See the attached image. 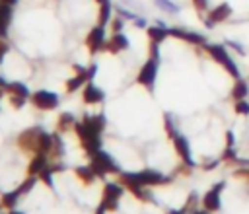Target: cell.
Masks as SVG:
<instances>
[{"instance_id": "4316f807", "label": "cell", "mask_w": 249, "mask_h": 214, "mask_svg": "<svg viewBox=\"0 0 249 214\" xmlns=\"http://www.w3.org/2000/svg\"><path fill=\"white\" fill-rule=\"evenodd\" d=\"M76 125V121H74V117L70 115V113H62L60 117H58V128L60 130H66V128H70V126H74Z\"/></svg>"}, {"instance_id": "74e56055", "label": "cell", "mask_w": 249, "mask_h": 214, "mask_svg": "<svg viewBox=\"0 0 249 214\" xmlns=\"http://www.w3.org/2000/svg\"><path fill=\"white\" fill-rule=\"evenodd\" d=\"M95 74H97V64H91V66L88 68V78H89V80H93V76H95Z\"/></svg>"}, {"instance_id": "8fae6325", "label": "cell", "mask_w": 249, "mask_h": 214, "mask_svg": "<svg viewBox=\"0 0 249 214\" xmlns=\"http://www.w3.org/2000/svg\"><path fill=\"white\" fill-rule=\"evenodd\" d=\"M169 35L177 37V39H183V41H187L191 45H206V37L204 35L195 33V31H187V29H181V27H171Z\"/></svg>"}, {"instance_id": "5b68a950", "label": "cell", "mask_w": 249, "mask_h": 214, "mask_svg": "<svg viewBox=\"0 0 249 214\" xmlns=\"http://www.w3.org/2000/svg\"><path fill=\"white\" fill-rule=\"evenodd\" d=\"M156 76H158V60H156V58H148V60L142 64V68H140V72H138V76H136V82H138L140 86L152 89V88H154V82H156Z\"/></svg>"}, {"instance_id": "ab89813d", "label": "cell", "mask_w": 249, "mask_h": 214, "mask_svg": "<svg viewBox=\"0 0 249 214\" xmlns=\"http://www.w3.org/2000/svg\"><path fill=\"white\" fill-rule=\"evenodd\" d=\"M105 212H107V208H105V206H103V204L99 202V206L95 208V214H105Z\"/></svg>"}, {"instance_id": "484cf974", "label": "cell", "mask_w": 249, "mask_h": 214, "mask_svg": "<svg viewBox=\"0 0 249 214\" xmlns=\"http://www.w3.org/2000/svg\"><path fill=\"white\" fill-rule=\"evenodd\" d=\"M37 181H39V175H29V177H27V179L18 187V191H19L21 195H27V193L35 187V183H37Z\"/></svg>"}, {"instance_id": "30bf717a", "label": "cell", "mask_w": 249, "mask_h": 214, "mask_svg": "<svg viewBox=\"0 0 249 214\" xmlns=\"http://www.w3.org/2000/svg\"><path fill=\"white\" fill-rule=\"evenodd\" d=\"M230 16H231V6H230V4H220V6H216V8H212V10L208 12L206 27H214L216 23L226 21Z\"/></svg>"}, {"instance_id": "f6af8a7d", "label": "cell", "mask_w": 249, "mask_h": 214, "mask_svg": "<svg viewBox=\"0 0 249 214\" xmlns=\"http://www.w3.org/2000/svg\"><path fill=\"white\" fill-rule=\"evenodd\" d=\"M191 214H206V210H193Z\"/></svg>"}, {"instance_id": "3957f363", "label": "cell", "mask_w": 249, "mask_h": 214, "mask_svg": "<svg viewBox=\"0 0 249 214\" xmlns=\"http://www.w3.org/2000/svg\"><path fill=\"white\" fill-rule=\"evenodd\" d=\"M124 195L123 191V185H117V183H107L103 187V196H101V204L107 208V212H115L119 208V200L121 196Z\"/></svg>"}, {"instance_id": "bcb514c9", "label": "cell", "mask_w": 249, "mask_h": 214, "mask_svg": "<svg viewBox=\"0 0 249 214\" xmlns=\"http://www.w3.org/2000/svg\"><path fill=\"white\" fill-rule=\"evenodd\" d=\"M4 2H8V4H12V6H16V4H18V0H4Z\"/></svg>"}, {"instance_id": "5bb4252c", "label": "cell", "mask_w": 249, "mask_h": 214, "mask_svg": "<svg viewBox=\"0 0 249 214\" xmlns=\"http://www.w3.org/2000/svg\"><path fill=\"white\" fill-rule=\"evenodd\" d=\"M82 99H84L86 103H89V105H93V103H101V101L105 99V91H103L101 88H97V86L89 80V82L84 86Z\"/></svg>"}, {"instance_id": "d4e9b609", "label": "cell", "mask_w": 249, "mask_h": 214, "mask_svg": "<svg viewBox=\"0 0 249 214\" xmlns=\"http://www.w3.org/2000/svg\"><path fill=\"white\" fill-rule=\"evenodd\" d=\"M247 93H249L247 84H245L243 80H237V82H235V86H233V89H231V97H233L235 101H239V99H245V97H247Z\"/></svg>"}, {"instance_id": "e575fe53", "label": "cell", "mask_w": 249, "mask_h": 214, "mask_svg": "<svg viewBox=\"0 0 249 214\" xmlns=\"http://www.w3.org/2000/svg\"><path fill=\"white\" fill-rule=\"evenodd\" d=\"M158 45H160V43H152V41H150V58L160 60V49H158Z\"/></svg>"}, {"instance_id": "d6a6232c", "label": "cell", "mask_w": 249, "mask_h": 214, "mask_svg": "<svg viewBox=\"0 0 249 214\" xmlns=\"http://www.w3.org/2000/svg\"><path fill=\"white\" fill-rule=\"evenodd\" d=\"M123 27H124V21H123V18H115V19L111 21V29H113V33H119V31H123Z\"/></svg>"}, {"instance_id": "f546056e", "label": "cell", "mask_w": 249, "mask_h": 214, "mask_svg": "<svg viewBox=\"0 0 249 214\" xmlns=\"http://www.w3.org/2000/svg\"><path fill=\"white\" fill-rule=\"evenodd\" d=\"M25 99L27 97H21V95H10V103H12L14 109H21L25 105Z\"/></svg>"}, {"instance_id": "4dcf8cb0", "label": "cell", "mask_w": 249, "mask_h": 214, "mask_svg": "<svg viewBox=\"0 0 249 214\" xmlns=\"http://www.w3.org/2000/svg\"><path fill=\"white\" fill-rule=\"evenodd\" d=\"M156 4L161 6L163 10H167L169 14H175V12H177V6H175L173 2H169V0H156Z\"/></svg>"}, {"instance_id": "44dd1931", "label": "cell", "mask_w": 249, "mask_h": 214, "mask_svg": "<svg viewBox=\"0 0 249 214\" xmlns=\"http://www.w3.org/2000/svg\"><path fill=\"white\" fill-rule=\"evenodd\" d=\"M76 177H78L82 183L91 185V183L95 181L97 173L93 171V167H91V165H80V167H76Z\"/></svg>"}, {"instance_id": "603a6c76", "label": "cell", "mask_w": 249, "mask_h": 214, "mask_svg": "<svg viewBox=\"0 0 249 214\" xmlns=\"http://www.w3.org/2000/svg\"><path fill=\"white\" fill-rule=\"evenodd\" d=\"M111 14H113V6H111V2H109V0H107V2H103V4H99V16H97V23L105 27V25L111 21Z\"/></svg>"}, {"instance_id": "60d3db41", "label": "cell", "mask_w": 249, "mask_h": 214, "mask_svg": "<svg viewBox=\"0 0 249 214\" xmlns=\"http://www.w3.org/2000/svg\"><path fill=\"white\" fill-rule=\"evenodd\" d=\"M8 84H10V82H6V80L0 76V89H8Z\"/></svg>"}, {"instance_id": "7bdbcfd3", "label": "cell", "mask_w": 249, "mask_h": 214, "mask_svg": "<svg viewBox=\"0 0 249 214\" xmlns=\"http://www.w3.org/2000/svg\"><path fill=\"white\" fill-rule=\"evenodd\" d=\"M167 214H187V210L183 208V210H169Z\"/></svg>"}, {"instance_id": "6da1fadb", "label": "cell", "mask_w": 249, "mask_h": 214, "mask_svg": "<svg viewBox=\"0 0 249 214\" xmlns=\"http://www.w3.org/2000/svg\"><path fill=\"white\" fill-rule=\"evenodd\" d=\"M204 49H206V53L218 62V64H222L233 78H239V70H237V66H235V62L231 60V56H230V53L226 51V47H222V45H204Z\"/></svg>"}, {"instance_id": "277c9868", "label": "cell", "mask_w": 249, "mask_h": 214, "mask_svg": "<svg viewBox=\"0 0 249 214\" xmlns=\"http://www.w3.org/2000/svg\"><path fill=\"white\" fill-rule=\"evenodd\" d=\"M31 103L37 107V109H43V111H51V109H56L58 107V95L53 93V91H47V89H37L29 95Z\"/></svg>"}, {"instance_id": "7c38bea8", "label": "cell", "mask_w": 249, "mask_h": 214, "mask_svg": "<svg viewBox=\"0 0 249 214\" xmlns=\"http://www.w3.org/2000/svg\"><path fill=\"white\" fill-rule=\"evenodd\" d=\"M128 47H130L128 37L119 31V33H113V35H111V39L105 43V49H103V51H107V53H111V54H117V53H121V51H126Z\"/></svg>"}, {"instance_id": "8992f818", "label": "cell", "mask_w": 249, "mask_h": 214, "mask_svg": "<svg viewBox=\"0 0 249 214\" xmlns=\"http://www.w3.org/2000/svg\"><path fill=\"white\" fill-rule=\"evenodd\" d=\"M105 43H107V39H105V27L97 23L95 27L89 29V33L86 37V45H88L89 53L95 54V53H99V51L105 49Z\"/></svg>"}, {"instance_id": "ba28073f", "label": "cell", "mask_w": 249, "mask_h": 214, "mask_svg": "<svg viewBox=\"0 0 249 214\" xmlns=\"http://www.w3.org/2000/svg\"><path fill=\"white\" fill-rule=\"evenodd\" d=\"M43 128H27L18 136V146L25 152H37V142H39V134Z\"/></svg>"}, {"instance_id": "d6986e66", "label": "cell", "mask_w": 249, "mask_h": 214, "mask_svg": "<svg viewBox=\"0 0 249 214\" xmlns=\"http://www.w3.org/2000/svg\"><path fill=\"white\" fill-rule=\"evenodd\" d=\"M148 31V39L152 41V43H161L167 35H169V29L161 23V21H158V25H152V27H148L146 29Z\"/></svg>"}, {"instance_id": "f1b7e54d", "label": "cell", "mask_w": 249, "mask_h": 214, "mask_svg": "<svg viewBox=\"0 0 249 214\" xmlns=\"http://www.w3.org/2000/svg\"><path fill=\"white\" fill-rule=\"evenodd\" d=\"M163 123H165V130H167V136H169V138H175V136H177L179 132L175 130V126H173V121H171V117H169V115H165Z\"/></svg>"}, {"instance_id": "ffe728a7", "label": "cell", "mask_w": 249, "mask_h": 214, "mask_svg": "<svg viewBox=\"0 0 249 214\" xmlns=\"http://www.w3.org/2000/svg\"><path fill=\"white\" fill-rule=\"evenodd\" d=\"M47 165H49V163H47V156H45V154H35V156L31 158L29 165H27V173H29V175H39Z\"/></svg>"}, {"instance_id": "7dc6e473", "label": "cell", "mask_w": 249, "mask_h": 214, "mask_svg": "<svg viewBox=\"0 0 249 214\" xmlns=\"http://www.w3.org/2000/svg\"><path fill=\"white\" fill-rule=\"evenodd\" d=\"M95 2H97V4H103V2H107V0H95Z\"/></svg>"}, {"instance_id": "681fc988", "label": "cell", "mask_w": 249, "mask_h": 214, "mask_svg": "<svg viewBox=\"0 0 249 214\" xmlns=\"http://www.w3.org/2000/svg\"><path fill=\"white\" fill-rule=\"evenodd\" d=\"M0 208H2V204H0Z\"/></svg>"}, {"instance_id": "1f68e13d", "label": "cell", "mask_w": 249, "mask_h": 214, "mask_svg": "<svg viewBox=\"0 0 249 214\" xmlns=\"http://www.w3.org/2000/svg\"><path fill=\"white\" fill-rule=\"evenodd\" d=\"M235 113H241V115H249V103L245 99H239L235 101Z\"/></svg>"}, {"instance_id": "7402d4cb", "label": "cell", "mask_w": 249, "mask_h": 214, "mask_svg": "<svg viewBox=\"0 0 249 214\" xmlns=\"http://www.w3.org/2000/svg\"><path fill=\"white\" fill-rule=\"evenodd\" d=\"M19 196H21V193H19L18 189H16V191H10V193H4V195H2V198H0L2 208H8V210L16 208V204H18Z\"/></svg>"}, {"instance_id": "7a4b0ae2", "label": "cell", "mask_w": 249, "mask_h": 214, "mask_svg": "<svg viewBox=\"0 0 249 214\" xmlns=\"http://www.w3.org/2000/svg\"><path fill=\"white\" fill-rule=\"evenodd\" d=\"M89 165L93 167V171L97 173V177H103V175H107V173H121L117 161H115L107 152H103V150H99L97 154L91 156V163H89Z\"/></svg>"}, {"instance_id": "8d00e7d4", "label": "cell", "mask_w": 249, "mask_h": 214, "mask_svg": "<svg viewBox=\"0 0 249 214\" xmlns=\"http://www.w3.org/2000/svg\"><path fill=\"white\" fill-rule=\"evenodd\" d=\"M6 53H8V43L4 39H0V64H2L4 56H6Z\"/></svg>"}, {"instance_id": "e0dca14e", "label": "cell", "mask_w": 249, "mask_h": 214, "mask_svg": "<svg viewBox=\"0 0 249 214\" xmlns=\"http://www.w3.org/2000/svg\"><path fill=\"white\" fill-rule=\"evenodd\" d=\"M93 134L101 136L103 128H105V117L103 115H84V121H82Z\"/></svg>"}, {"instance_id": "ac0fdd59", "label": "cell", "mask_w": 249, "mask_h": 214, "mask_svg": "<svg viewBox=\"0 0 249 214\" xmlns=\"http://www.w3.org/2000/svg\"><path fill=\"white\" fill-rule=\"evenodd\" d=\"M53 146H54V134L41 130L39 142H37V152H35V154H45V156H49V154L53 152Z\"/></svg>"}, {"instance_id": "b9f144b4", "label": "cell", "mask_w": 249, "mask_h": 214, "mask_svg": "<svg viewBox=\"0 0 249 214\" xmlns=\"http://www.w3.org/2000/svg\"><path fill=\"white\" fill-rule=\"evenodd\" d=\"M134 23H136L138 27H144V25H146V21H144V19H138V18L134 19Z\"/></svg>"}, {"instance_id": "ee69618b", "label": "cell", "mask_w": 249, "mask_h": 214, "mask_svg": "<svg viewBox=\"0 0 249 214\" xmlns=\"http://www.w3.org/2000/svg\"><path fill=\"white\" fill-rule=\"evenodd\" d=\"M8 214H23V212H21V210H14V208H12Z\"/></svg>"}, {"instance_id": "52a82bcc", "label": "cell", "mask_w": 249, "mask_h": 214, "mask_svg": "<svg viewBox=\"0 0 249 214\" xmlns=\"http://www.w3.org/2000/svg\"><path fill=\"white\" fill-rule=\"evenodd\" d=\"M136 181L144 187H154V185H163V183H169V177L161 175L160 171H154V169H142V171H136L134 173Z\"/></svg>"}, {"instance_id": "2e32d148", "label": "cell", "mask_w": 249, "mask_h": 214, "mask_svg": "<svg viewBox=\"0 0 249 214\" xmlns=\"http://www.w3.org/2000/svg\"><path fill=\"white\" fill-rule=\"evenodd\" d=\"M12 4L0 0V39H4L8 35V27L12 21Z\"/></svg>"}, {"instance_id": "4fadbf2b", "label": "cell", "mask_w": 249, "mask_h": 214, "mask_svg": "<svg viewBox=\"0 0 249 214\" xmlns=\"http://www.w3.org/2000/svg\"><path fill=\"white\" fill-rule=\"evenodd\" d=\"M74 70H76V76L70 78V80H66V91H70V93L89 82V78H88V68H84V66H80V64H74Z\"/></svg>"}, {"instance_id": "9c48e42d", "label": "cell", "mask_w": 249, "mask_h": 214, "mask_svg": "<svg viewBox=\"0 0 249 214\" xmlns=\"http://www.w3.org/2000/svg\"><path fill=\"white\" fill-rule=\"evenodd\" d=\"M224 185H226V183L222 181V183L214 185V187L204 195V198H202V206H204V210H206V212H216V210H220V206H222L220 193H222Z\"/></svg>"}, {"instance_id": "d590c367", "label": "cell", "mask_w": 249, "mask_h": 214, "mask_svg": "<svg viewBox=\"0 0 249 214\" xmlns=\"http://www.w3.org/2000/svg\"><path fill=\"white\" fill-rule=\"evenodd\" d=\"M193 4H195V8L200 10V12H204V10L208 8V0H193Z\"/></svg>"}, {"instance_id": "83f0119b", "label": "cell", "mask_w": 249, "mask_h": 214, "mask_svg": "<svg viewBox=\"0 0 249 214\" xmlns=\"http://www.w3.org/2000/svg\"><path fill=\"white\" fill-rule=\"evenodd\" d=\"M39 179H41V181H43L47 187H51V189L54 187V183H53V169H51V165H47V167H45V169L39 173Z\"/></svg>"}, {"instance_id": "836d02e7", "label": "cell", "mask_w": 249, "mask_h": 214, "mask_svg": "<svg viewBox=\"0 0 249 214\" xmlns=\"http://www.w3.org/2000/svg\"><path fill=\"white\" fill-rule=\"evenodd\" d=\"M226 161H235V150H233V146H228L226 150H224V156H222Z\"/></svg>"}, {"instance_id": "9a60e30c", "label": "cell", "mask_w": 249, "mask_h": 214, "mask_svg": "<svg viewBox=\"0 0 249 214\" xmlns=\"http://www.w3.org/2000/svg\"><path fill=\"white\" fill-rule=\"evenodd\" d=\"M173 144H175V150L179 154V158L185 161V165H195L193 163V158H191V146H189V140L181 134H177L173 138Z\"/></svg>"}, {"instance_id": "c3c4849f", "label": "cell", "mask_w": 249, "mask_h": 214, "mask_svg": "<svg viewBox=\"0 0 249 214\" xmlns=\"http://www.w3.org/2000/svg\"><path fill=\"white\" fill-rule=\"evenodd\" d=\"M2 91H4V89H0V95H2Z\"/></svg>"}, {"instance_id": "cb8c5ba5", "label": "cell", "mask_w": 249, "mask_h": 214, "mask_svg": "<svg viewBox=\"0 0 249 214\" xmlns=\"http://www.w3.org/2000/svg\"><path fill=\"white\" fill-rule=\"evenodd\" d=\"M6 91H8L10 95H21V97H29V95H31L29 89H27V86L21 84V82H10Z\"/></svg>"}, {"instance_id": "f35d334b", "label": "cell", "mask_w": 249, "mask_h": 214, "mask_svg": "<svg viewBox=\"0 0 249 214\" xmlns=\"http://www.w3.org/2000/svg\"><path fill=\"white\" fill-rule=\"evenodd\" d=\"M226 138H228V146H233V134L230 130L226 132Z\"/></svg>"}]
</instances>
